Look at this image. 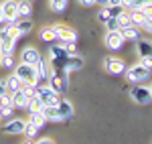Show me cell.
<instances>
[{"mask_svg": "<svg viewBox=\"0 0 152 144\" xmlns=\"http://www.w3.org/2000/svg\"><path fill=\"white\" fill-rule=\"evenodd\" d=\"M41 59V55H39V51L35 47H24L20 51V63H26V65H37Z\"/></svg>", "mask_w": 152, "mask_h": 144, "instance_id": "12", "label": "cell"}, {"mask_svg": "<svg viewBox=\"0 0 152 144\" xmlns=\"http://www.w3.org/2000/svg\"><path fill=\"white\" fill-rule=\"evenodd\" d=\"M57 110H59V114H61V118L63 120H69V118H73V106H71V102L69 99H59V104H57Z\"/></svg>", "mask_w": 152, "mask_h": 144, "instance_id": "17", "label": "cell"}, {"mask_svg": "<svg viewBox=\"0 0 152 144\" xmlns=\"http://www.w3.org/2000/svg\"><path fill=\"white\" fill-rule=\"evenodd\" d=\"M0 108H14V106H12V97H10V94H4V96H0Z\"/></svg>", "mask_w": 152, "mask_h": 144, "instance_id": "32", "label": "cell"}, {"mask_svg": "<svg viewBox=\"0 0 152 144\" xmlns=\"http://www.w3.org/2000/svg\"><path fill=\"white\" fill-rule=\"evenodd\" d=\"M105 45H107V49H112V51H118V49L124 47V35H122V31H107Z\"/></svg>", "mask_w": 152, "mask_h": 144, "instance_id": "10", "label": "cell"}, {"mask_svg": "<svg viewBox=\"0 0 152 144\" xmlns=\"http://www.w3.org/2000/svg\"><path fill=\"white\" fill-rule=\"evenodd\" d=\"M140 65H142V67H146V69H152V55L140 57Z\"/></svg>", "mask_w": 152, "mask_h": 144, "instance_id": "38", "label": "cell"}, {"mask_svg": "<svg viewBox=\"0 0 152 144\" xmlns=\"http://www.w3.org/2000/svg\"><path fill=\"white\" fill-rule=\"evenodd\" d=\"M0 61H2V51H0Z\"/></svg>", "mask_w": 152, "mask_h": 144, "instance_id": "47", "label": "cell"}, {"mask_svg": "<svg viewBox=\"0 0 152 144\" xmlns=\"http://www.w3.org/2000/svg\"><path fill=\"white\" fill-rule=\"evenodd\" d=\"M120 4H122L124 8H136V4H138V2H136V0H122Z\"/></svg>", "mask_w": 152, "mask_h": 144, "instance_id": "39", "label": "cell"}, {"mask_svg": "<svg viewBox=\"0 0 152 144\" xmlns=\"http://www.w3.org/2000/svg\"><path fill=\"white\" fill-rule=\"evenodd\" d=\"M35 67H37L39 85H45L49 81V75H51V71H49V67H47V61H45V59H39V63H37Z\"/></svg>", "mask_w": 152, "mask_h": 144, "instance_id": "16", "label": "cell"}, {"mask_svg": "<svg viewBox=\"0 0 152 144\" xmlns=\"http://www.w3.org/2000/svg\"><path fill=\"white\" fill-rule=\"evenodd\" d=\"M37 96L41 97V102L45 104V106H57L59 104V94L51 87V85H37Z\"/></svg>", "mask_w": 152, "mask_h": 144, "instance_id": "3", "label": "cell"}, {"mask_svg": "<svg viewBox=\"0 0 152 144\" xmlns=\"http://www.w3.org/2000/svg\"><path fill=\"white\" fill-rule=\"evenodd\" d=\"M2 130H4L6 134H23L24 120H20V118H10V120L2 126Z\"/></svg>", "mask_w": 152, "mask_h": 144, "instance_id": "14", "label": "cell"}, {"mask_svg": "<svg viewBox=\"0 0 152 144\" xmlns=\"http://www.w3.org/2000/svg\"><path fill=\"white\" fill-rule=\"evenodd\" d=\"M37 144H55V142H53L51 138H41V140H39Z\"/></svg>", "mask_w": 152, "mask_h": 144, "instance_id": "42", "label": "cell"}, {"mask_svg": "<svg viewBox=\"0 0 152 144\" xmlns=\"http://www.w3.org/2000/svg\"><path fill=\"white\" fill-rule=\"evenodd\" d=\"M0 10H2V23L4 24H14V20L18 18L16 0H4L0 4Z\"/></svg>", "mask_w": 152, "mask_h": 144, "instance_id": "5", "label": "cell"}, {"mask_svg": "<svg viewBox=\"0 0 152 144\" xmlns=\"http://www.w3.org/2000/svg\"><path fill=\"white\" fill-rule=\"evenodd\" d=\"M107 2L110 0H95V4H99V6H107Z\"/></svg>", "mask_w": 152, "mask_h": 144, "instance_id": "44", "label": "cell"}, {"mask_svg": "<svg viewBox=\"0 0 152 144\" xmlns=\"http://www.w3.org/2000/svg\"><path fill=\"white\" fill-rule=\"evenodd\" d=\"M104 67L112 73V75H120V73L126 71V63L120 59V57H112V55L104 59Z\"/></svg>", "mask_w": 152, "mask_h": 144, "instance_id": "9", "label": "cell"}, {"mask_svg": "<svg viewBox=\"0 0 152 144\" xmlns=\"http://www.w3.org/2000/svg\"><path fill=\"white\" fill-rule=\"evenodd\" d=\"M124 10H126V8H124L122 4H116V6H107V14H110L112 18H116L118 14H120V12H124Z\"/></svg>", "mask_w": 152, "mask_h": 144, "instance_id": "31", "label": "cell"}, {"mask_svg": "<svg viewBox=\"0 0 152 144\" xmlns=\"http://www.w3.org/2000/svg\"><path fill=\"white\" fill-rule=\"evenodd\" d=\"M57 94H61V91H65L67 89V75H59V73H51L49 75V81H47Z\"/></svg>", "mask_w": 152, "mask_h": 144, "instance_id": "11", "label": "cell"}, {"mask_svg": "<svg viewBox=\"0 0 152 144\" xmlns=\"http://www.w3.org/2000/svg\"><path fill=\"white\" fill-rule=\"evenodd\" d=\"M136 53H138V57L152 55V41H148V39H138L136 41Z\"/></svg>", "mask_w": 152, "mask_h": 144, "instance_id": "19", "label": "cell"}, {"mask_svg": "<svg viewBox=\"0 0 152 144\" xmlns=\"http://www.w3.org/2000/svg\"><path fill=\"white\" fill-rule=\"evenodd\" d=\"M4 94H8V89H6L4 81H0V96H4Z\"/></svg>", "mask_w": 152, "mask_h": 144, "instance_id": "41", "label": "cell"}, {"mask_svg": "<svg viewBox=\"0 0 152 144\" xmlns=\"http://www.w3.org/2000/svg\"><path fill=\"white\" fill-rule=\"evenodd\" d=\"M23 91L26 94V97H33V96H37V85L23 83Z\"/></svg>", "mask_w": 152, "mask_h": 144, "instance_id": "34", "label": "cell"}, {"mask_svg": "<svg viewBox=\"0 0 152 144\" xmlns=\"http://www.w3.org/2000/svg\"><path fill=\"white\" fill-rule=\"evenodd\" d=\"M130 97H132L136 104L146 106V104H150V102H152L150 87H144V85H134V87L130 89Z\"/></svg>", "mask_w": 152, "mask_h": 144, "instance_id": "8", "label": "cell"}, {"mask_svg": "<svg viewBox=\"0 0 152 144\" xmlns=\"http://www.w3.org/2000/svg\"><path fill=\"white\" fill-rule=\"evenodd\" d=\"M150 4H152V0H150Z\"/></svg>", "mask_w": 152, "mask_h": 144, "instance_id": "50", "label": "cell"}, {"mask_svg": "<svg viewBox=\"0 0 152 144\" xmlns=\"http://www.w3.org/2000/svg\"><path fill=\"white\" fill-rule=\"evenodd\" d=\"M116 20H118V24H120V29H126V26H130V24H132V18H130V14L126 10L120 12V14L116 16Z\"/></svg>", "mask_w": 152, "mask_h": 144, "instance_id": "28", "label": "cell"}, {"mask_svg": "<svg viewBox=\"0 0 152 144\" xmlns=\"http://www.w3.org/2000/svg\"><path fill=\"white\" fill-rule=\"evenodd\" d=\"M10 97H12V106H14V108H26V104H28V99H31V97H26V94L23 91V87L16 89V91H12Z\"/></svg>", "mask_w": 152, "mask_h": 144, "instance_id": "18", "label": "cell"}, {"mask_svg": "<svg viewBox=\"0 0 152 144\" xmlns=\"http://www.w3.org/2000/svg\"><path fill=\"white\" fill-rule=\"evenodd\" d=\"M39 39H41V41H45V43H53V41H57L53 26H45V29H41V33H39Z\"/></svg>", "mask_w": 152, "mask_h": 144, "instance_id": "26", "label": "cell"}, {"mask_svg": "<svg viewBox=\"0 0 152 144\" xmlns=\"http://www.w3.org/2000/svg\"><path fill=\"white\" fill-rule=\"evenodd\" d=\"M83 65H85L83 57H79V55H69V57L65 59L63 71H65V73H69V71H77V69H81Z\"/></svg>", "mask_w": 152, "mask_h": 144, "instance_id": "15", "label": "cell"}, {"mask_svg": "<svg viewBox=\"0 0 152 144\" xmlns=\"http://www.w3.org/2000/svg\"><path fill=\"white\" fill-rule=\"evenodd\" d=\"M4 85H6V89L12 94V91H16V89H20V87H23V81L12 73V75H8V77L4 79Z\"/></svg>", "mask_w": 152, "mask_h": 144, "instance_id": "23", "label": "cell"}, {"mask_svg": "<svg viewBox=\"0 0 152 144\" xmlns=\"http://www.w3.org/2000/svg\"><path fill=\"white\" fill-rule=\"evenodd\" d=\"M122 31V35H124V41H138L140 39V33H138V29L134 26V24H130L126 29H120Z\"/></svg>", "mask_w": 152, "mask_h": 144, "instance_id": "24", "label": "cell"}, {"mask_svg": "<svg viewBox=\"0 0 152 144\" xmlns=\"http://www.w3.org/2000/svg\"><path fill=\"white\" fill-rule=\"evenodd\" d=\"M16 39H18V33H16L14 24H6L0 29V51H2V55H12Z\"/></svg>", "mask_w": 152, "mask_h": 144, "instance_id": "1", "label": "cell"}, {"mask_svg": "<svg viewBox=\"0 0 152 144\" xmlns=\"http://www.w3.org/2000/svg\"><path fill=\"white\" fill-rule=\"evenodd\" d=\"M33 20H31V16H20V18H16L14 20V29H16V33H18V37L23 35H28L31 31H33Z\"/></svg>", "mask_w": 152, "mask_h": 144, "instance_id": "13", "label": "cell"}, {"mask_svg": "<svg viewBox=\"0 0 152 144\" xmlns=\"http://www.w3.org/2000/svg\"><path fill=\"white\" fill-rule=\"evenodd\" d=\"M16 8H18V18L33 14V4H31V0H16Z\"/></svg>", "mask_w": 152, "mask_h": 144, "instance_id": "21", "label": "cell"}, {"mask_svg": "<svg viewBox=\"0 0 152 144\" xmlns=\"http://www.w3.org/2000/svg\"><path fill=\"white\" fill-rule=\"evenodd\" d=\"M53 31H55V37H57V41H61V43H75L77 41V33L71 29L69 24H63V23H59V24H53Z\"/></svg>", "mask_w": 152, "mask_h": 144, "instance_id": "4", "label": "cell"}, {"mask_svg": "<svg viewBox=\"0 0 152 144\" xmlns=\"http://www.w3.org/2000/svg\"><path fill=\"white\" fill-rule=\"evenodd\" d=\"M107 18H110V14H107V6H102V10L97 12V20L102 24H105L107 23Z\"/></svg>", "mask_w": 152, "mask_h": 144, "instance_id": "35", "label": "cell"}, {"mask_svg": "<svg viewBox=\"0 0 152 144\" xmlns=\"http://www.w3.org/2000/svg\"><path fill=\"white\" fill-rule=\"evenodd\" d=\"M105 26H107V31H120V24H118L116 18H107V23H105Z\"/></svg>", "mask_w": 152, "mask_h": 144, "instance_id": "37", "label": "cell"}, {"mask_svg": "<svg viewBox=\"0 0 152 144\" xmlns=\"http://www.w3.org/2000/svg\"><path fill=\"white\" fill-rule=\"evenodd\" d=\"M67 57H69V53H67V47L65 45H53V47L49 49V59H51V63L57 69H63Z\"/></svg>", "mask_w": 152, "mask_h": 144, "instance_id": "6", "label": "cell"}, {"mask_svg": "<svg viewBox=\"0 0 152 144\" xmlns=\"http://www.w3.org/2000/svg\"><path fill=\"white\" fill-rule=\"evenodd\" d=\"M142 29H144V31H148V33L152 35V18H148V20L144 23V26H142Z\"/></svg>", "mask_w": 152, "mask_h": 144, "instance_id": "40", "label": "cell"}, {"mask_svg": "<svg viewBox=\"0 0 152 144\" xmlns=\"http://www.w3.org/2000/svg\"><path fill=\"white\" fill-rule=\"evenodd\" d=\"M83 6H91V4H95V0H79Z\"/></svg>", "mask_w": 152, "mask_h": 144, "instance_id": "43", "label": "cell"}, {"mask_svg": "<svg viewBox=\"0 0 152 144\" xmlns=\"http://www.w3.org/2000/svg\"><path fill=\"white\" fill-rule=\"evenodd\" d=\"M43 116H45V120H47V122H63V118H61V114H59L57 106H45V108H43Z\"/></svg>", "mask_w": 152, "mask_h": 144, "instance_id": "20", "label": "cell"}, {"mask_svg": "<svg viewBox=\"0 0 152 144\" xmlns=\"http://www.w3.org/2000/svg\"><path fill=\"white\" fill-rule=\"evenodd\" d=\"M43 108H45V104L41 102L39 96H33L28 99V104H26V110H28V112H43Z\"/></svg>", "mask_w": 152, "mask_h": 144, "instance_id": "27", "label": "cell"}, {"mask_svg": "<svg viewBox=\"0 0 152 144\" xmlns=\"http://www.w3.org/2000/svg\"><path fill=\"white\" fill-rule=\"evenodd\" d=\"M0 23H2V10H0Z\"/></svg>", "mask_w": 152, "mask_h": 144, "instance_id": "46", "label": "cell"}, {"mask_svg": "<svg viewBox=\"0 0 152 144\" xmlns=\"http://www.w3.org/2000/svg\"><path fill=\"white\" fill-rule=\"evenodd\" d=\"M31 2H33V0H31Z\"/></svg>", "mask_w": 152, "mask_h": 144, "instance_id": "51", "label": "cell"}, {"mask_svg": "<svg viewBox=\"0 0 152 144\" xmlns=\"http://www.w3.org/2000/svg\"><path fill=\"white\" fill-rule=\"evenodd\" d=\"M120 2H122V0H110V2H107V6H116V4H120Z\"/></svg>", "mask_w": 152, "mask_h": 144, "instance_id": "45", "label": "cell"}, {"mask_svg": "<svg viewBox=\"0 0 152 144\" xmlns=\"http://www.w3.org/2000/svg\"><path fill=\"white\" fill-rule=\"evenodd\" d=\"M0 65L2 67H6V69H14V59H12V55H2V61H0Z\"/></svg>", "mask_w": 152, "mask_h": 144, "instance_id": "33", "label": "cell"}, {"mask_svg": "<svg viewBox=\"0 0 152 144\" xmlns=\"http://www.w3.org/2000/svg\"><path fill=\"white\" fill-rule=\"evenodd\" d=\"M28 124H33L37 130H41L47 120H45V116H43V112H31V116H28Z\"/></svg>", "mask_w": 152, "mask_h": 144, "instance_id": "22", "label": "cell"}, {"mask_svg": "<svg viewBox=\"0 0 152 144\" xmlns=\"http://www.w3.org/2000/svg\"><path fill=\"white\" fill-rule=\"evenodd\" d=\"M150 94H152V85H150Z\"/></svg>", "mask_w": 152, "mask_h": 144, "instance_id": "49", "label": "cell"}, {"mask_svg": "<svg viewBox=\"0 0 152 144\" xmlns=\"http://www.w3.org/2000/svg\"><path fill=\"white\" fill-rule=\"evenodd\" d=\"M12 116H14V108H0V118L10 120Z\"/></svg>", "mask_w": 152, "mask_h": 144, "instance_id": "36", "label": "cell"}, {"mask_svg": "<svg viewBox=\"0 0 152 144\" xmlns=\"http://www.w3.org/2000/svg\"><path fill=\"white\" fill-rule=\"evenodd\" d=\"M14 75H16L23 83L39 85V77H37V67H35V65L18 63V65H14Z\"/></svg>", "mask_w": 152, "mask_h": 144, "instance_id": "2", "label": "cell"}, {"mask_svg": "<svg viewBox=\"0 0 152 144\" xmlns=\"http://www.w3.org/2000/svg\"><path fill=\"white\" fill-rule=\"evenodd\" d=\"M37 132H39V130H37V128L33 126V124L24 122V130H23V134L26 136V138H35V136H37Z\"/></svg>", "mask_w": 152, "mask_h": 144, "instance_id": "30", "label": "cell"}, {"mask_svg": "<svg viewBox=\"0 0 152 144\" xmlns=\"http://www.w3.org/2000/svg\"><path fill=\"white\" fill-rule=\"evenodd\" d=\"M67 2H69V0H49V4H51V10H55V12L65 10Z\"/></svg>", "mask_w": 152, "mask_h": 144, "instance_id": "29", "label": "cell"}, {"mask_svg": "<svg viewBox=\"0 0 152 144\" xmlns=\"http://www.w3.org/2000/svg\"><path fill=\"white\" fill-rule=\"evenodd\" d=\"M126 77L132 83H140V81H146L150 77V69H146V67H142L140 63H136V65H132V67L126 69Z\"/></svg>", "mask_w": 152, "mask_h": 144, "instance_id": "7", "label": "cell"}, {"mask_svg": "<svg viewBox=\"0 0 152 144\" xmlns=\"http://www.w3.org/2000/svg\"><path fill=\"white\" fill-rule=\"evenodd\" d=\"M24 144H33V142H28V140H26V142H24Z\"/></svg>", "mask_w": 152, "mask_h": 144, "instance_id": "48", "label": "cell"}, {"mask_svg": "<svg viewBox=\"0 0 152 144\" xmlns=\"http://www.w3.org/2000/svg\"><path fill=\"white\" fill-rule=\"evenodd\" d=\"M130 18H132V24H134V26H144V23L148 20V16H146L140 8H134V12L130 14Z\"/></svg>", "mask_w": 152, "mask_h": 144, "instance_id": "25", "label": "cell"}]
</instances>
